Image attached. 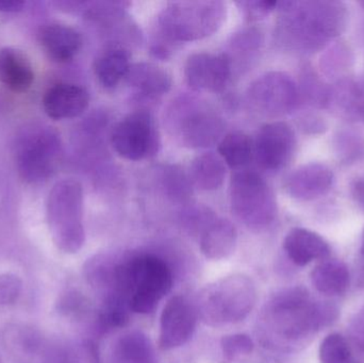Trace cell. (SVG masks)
Wrapping results in <instances>:
<instances>
[{
  "label": "cell",
  "instance_id": "obj_1",
  "mask_svg": "<svg viewBox=\"0 0 364 363\" xmlns=\"http://www.w3.org/2000/svg\"><path fill=\"white\" fill-rule=\"evenodd\" d=\"M278 6V42L296 53L321 50L348 25V9L340 1H287Z\"/></svg>",
  "mask_w": 364,
  "mask_h": 363
},
{
  "label": "cell",
  "instance_id": "obj_2",
  "mask_svg": "<svg viewBox=\"0 0 364 363\" xmlns=\"http://www.w3.org/2000/svg\"><path fill=\"white\" fill-rule=\"evenodd\" d=\"M331 309L312 300L307 290H284L271 298L261 318L267 338L297 341L318 330L331 319Z\"/></svg>",
  "mask_w": 364,
  "mask_h": 363
},
{
  "label": "cell",
  "instance_id": "obj_3",
  "mask_svg": "<svg viewBox=\"0 0 364 363\" xmlns=\"http://www.w3.org/2000/svg\"><path fill=\"white\" fill-rule=\"evenodd\" d=\"M121 281L130 311L149 315L170 293L174 274L164 258L141 253L122 258Z\"/></svg>",
  "mask_w": 364,
  "mask_h": 363
},
{
  "label": "cell",
  "instance_id": "obj_4",
  "mask_svg": "<svg viewBox=\"0 0 364 363\" xmlns=\"http://www.w3.org/2000/svg\"><path fill=\"white\" fill-rule=\"evenodd\" d=\"M257 289L247 275L232 274L205 286L197 298L199 319L211 327L240 323L254 310Z\"/></svg>",
  "mask_w": 364,
  "mask_h": 363
},
{
  "label": "cell",
  "instance_id": "obj_5",
  "mask_svg": "<svg viewBox=\"0 0 364 363\" xmlns=\"http://www.w3.org/2000/svg\"><path fill=\"white\" fill-rule=\"evenodd\" d=\"M46 219L53 244L65 254H76L85 242L83 189L76 179L58 181L49 192Z\"/></svg>",
  "mask_w": 364,
  "mask_h": 363
},
{
  "label": "cell",
  "instance_id": "obj_6",
  "mask_svg": "<svg viewBox=\"0 0 364 363\" xmlns=\"http://www.w3.org/2000/svg\"><path fill=\"white\" fill-rule=\"evenodd\" d=\"M226 14L222 1L170 2L160 13L158 25L170 42H193L215 33Z\"/></svg>",
  "mask_w": 364,
  "mask_h": 363
},
{
  "label": "cell",
  "instance_id": "obj_7",
  "mask_svg": "<svg viewBox=\"0 0 364 363\" xmlns=\"http://www.w3.org/2000/svg\"><path fill=\"white\" fill-rule=\"evenodd\" d=\"M231 210L237 220L252 230L265 229L277 217L273 190L258 173L240 170L230 183Z\"/></svg>",
  "mask_w": 364,
  "mask_h": 363
},
{
  "label": "cell",
  "instance_id": "obj_8",
  "mask_svg": "<svg viewBox=\"0 0 364 363\" xmlns=\"http://www.w3.org/2000/svg\"><path fill=\"white\" fill-rule=\"evenodd\" d=\"M61 157V141L53 130L43 127L31 130L17 146L19 176L28 183H44L55 174Z\"/></svg>",
  "mask_w": 364,
  "mask_h": 363
},
{
  "label": "cell",
  "instance_id": "obj_9",
  "mask_svg": "<svg viewBox=\"0 0 364 363\" xmlns=\"http://www.w3.org/2000/svg\"><path fill=\"white\" fill-rule=\"evenodd\" d=\"M168 119L177 138L188 148L211 146L224 131V123L213 110L186 98L175 102Z\"/></svg>",
  "mask_w": 364,
  "mask_h": 363
},
{
  "label": "cell",
  "instance_id": "obj_10",
  "mask_svg": "<svg viewBox=\"0 0 364 363\" xmlns=\"http://www.w3.org/2000/svg\"><path fill=\"white\" fill-rule=\"evenodd\" d=\"M2 341L13 363H70V345L30 326H9Z\"/></svg>",
  "mask_w": 364,
  "mask_h": 363
},
{
  "label": "cell",
  "instance_id": "obj_11",
  "mask_svg": "<svg viewBox=\"0 0 364 363\" xmlns=\"http://www.w3.org/2000/svg\"><path fill=\"white\" fill-rule=\"evenodd\" d=\"M248 102L255 110L269 117L289 114L299 106V87L290 75L271 72L259 77L250 85Z\"/></svg>",
  "mask_w": 364,
  "mask_h": 363
},
{
  "label": "cell",
  "instance_id": "obj_12",
  "mask_svg": "<svg viewBox=\"0 0 364 363\" xmlns=\"http://www.w3.org/2000/svg\"><path fill=\"white\" fill-rule=\"evenodd\" d=\"M111 143L124 159L139 161L151 157L159 146V136L151 113L136 111L113 128Z\"/></svg>",
  "mask_w": 364,
  "mask_h": 363
},
{
  "label": "cell",
  "instance_id": "obj_13",
  "mask_svg": "<svg viewBox=\"0 0 364 363\" xmlns=\"http://www.w3.org/2000/svg\"><path fill=\"white\" fill-rule=\"evenodd\" d=\"M296 147L294 130L284 121L265 124L257 132L254 157L261 168L279 170L292 159Z\"/></svg>",
  "mask_w": 364,
  "mask_h": 363
},
{
  "label": "cell",
  "instance_id": "obj_14",
  "mask_svg": "<svg viewBox=\"0 0 364 363\" xmlns=\"http://www.w3.org/2000/svg\"><path fill=\"white\" fill-rule=\"evenodd\" d=\"M198 318L196 306L186 296L171 298L160 317V349L172 351L188 343L196 330Z\"/></svg>",
  "mask_w": 364,
  "mask_h": 363
},
{
  "label": "cell",
  "instance_id": "obj_15",
  "mask_svg": "<svg viewBox=\"0 0 364 363\" xmlns=\"http://www.w3.org/2000/svg\"><path fill=\"white\" fill-rule=\"evenodd\" d=\"M231 70V59L226 53H198L188 57L184 76L194 91L216 93L226 87Z\"/></svg>",
  "mask_w": 364,
  "mask_h": 363
},
{
  "label": "cell",
  "instance_id": "obj_16",
  "mask_svg": "<svg viewBox=\"0 0 364 363\" xmlns=\"http://www.w3.org/2000/svg\"><path fill=\"white\" fill-rule=\"evenodd\" d=\"M333 173L324 164L308 163L291 172L284 179V189L297 200H314L328 193Z\"/></svg>",
  "mask_w": 364,
  "mask_h": 363
},
{
  "label": "cell",
  "instance_id": "obj_17",
  "mask_svg": "<svg viewBox=\"0 0 364 363\" xmlns=\"http://www.w3.org/2000/svg\"><path fill=\"white\" fill-rule=\"evenodd\" d=\"M87 90L74 83H57L47 90L43 97V109L55 121L80 117L89 107Z\"/></svg>",
  "mask_w": 364,
  "mask_h": 363
},
{
  "label": "cell",
  "instance_id": "obj_18",
  "mask_svg": "<svg viewBox=\"0 0 364 363\" xmlns=\"http://www.w3.org/2000/svg\"><path fill=\"white\" fill-rule=\"evenodd\" d=\"M41 46L50 59L59 63L72 61L82 46L80 33L64 23H49L41 29Z\"/></svg>",
  "mask_w": 364,
  "mask_h": 363
},
{
  "label": "cell",
  "instance_id": "obj_19",
  "mask_svg": "<svg viewBox=\"0 0 364 363\" xmlns=\"http://www.w3.org/2000/svg\"><path fill=\"white\" fill-rule=\"evenodd\" d=\"M284 249L293 264L305 266L316 260H326L331 255L328 243L316 232L293 228L287 234Z\"/></svg>",
  "mask_w": 364,
  "mask_h": 363
},
{
  "label": "cell",
  "instance_id": "obj_20",
  "mask_svg": "<svg viewBox=\"0 0 364 363\" xmlns=\"http://www.w3.org/2000/svg\"><path fill=\"white\" fill-rule=\"evenodd\" d=\"M34 70L29 57L21 49L0 48V83L15 93L27 92L33 85Z\"/></svg>",
  "mask_w": 364,
  "mask_h": 363
},
{
  "label": "cell",
  "instance_id": "obj_21",
  "mask_svg": "<svg viewBox=\"0 0 364 363\" xmlns=\"http://www.w3.org/2000/svg\"><path fill=\"white\" fill-rule=\"evenodd\" d=\"M237 232L229 220L214 217L199 234L201 253L210 260H223L235 253Z\"/></svg>",
  "mask_w": 364,
  "mask_h": 363
},
{
  "label": "cell",
  "instance_id": "obj_22",
  "mask_svg": "<svg viewBox=\"0 0 364 363\" xmlns=\"http://www.w3.org/2000/svg\"><path fill=\"white\" fill-rule=\"evenodd\" d=\"M125 80L129 87L147 98L161 97L172 87L171 75L153 63L134 64Z\"/></svg>",
  "mask_w": 364,
  "mask_h": 363
},
{
  "label": "cell",
  "instance_id": "obj_23",
  "mask_svg": "<svg viewBox=\"0 0 364 363\" xmlns=\"http://www.w3.org/2000/svg\"><path fill=\"white\" fill-rule=\"evenodd\" d=\"M130 53L119 45H112L105 49L96 58L94 72L98 82L106 89H114L125 80L129 72Z\"/></svg>",
  "mask_w": 364,
  "mask_h": 363
},
{
  "label": "cell",
  "instance_id": "obj_24",
  "mask_svg": "<svg viewBox=\"0 0 364 363\" xmlns=\"http://www.w3.org/2000/svg\"><path fill=\"white\" fill-rule=\"evenodd\" d=\"M110 363H158L157 354L146 335L132 330L113 343Z\"/></svg>",
  "mask_w": 364,
  "mask_h": 363
},
{
  "label": "cell",
  "instance_id": "obj_25",
  "mask_svg": "<svg viewBox=\"0 0 364 363\" xmlns=\"http://www.w3.org/2000/svg\"><path fill=\"white\" fill-rule=\"evenodd\" d=\"M350 271L339 260H324L311 273V283L316 291L324 296L346 293L350 287Z\"/></svg>",
  "mask_w": 364,
  "mask_h": 363
},
{
  "label": "cell",
  "instance_id": "obj_26",
  "mask_svg": "<svg viewBox=\"0 0 364 363\" xmlns=\"http://www.w3.org/2000/svg\"><path fill=\"white\" fill-rule=\"evenodd\" d=\"M226 178V166L222 158L214 153H203L193 160L190 179L198 189L215 191L220 189Z\"/></svg>",
  "mask_w": 364,
  "mask_h": 363
},
{
  "label": "cell",
  "instance_id": "obj_27",
  "mask_svg": "<svg viewBox=\"0 0 364 363\" xmlns=\"http://www.w3.org/2000/svg\"><path fill=\"white\" fill-rule=\"evenodd\" d=\"M218 153L227 166L240 170L254 158V141L244 132H230L220 140Z\"/></svg>",
  "mask_w": 364,
  "mask_h": 363
},
{
  "label": "cell",
  "instance_id": "obj_28",
  "mask_svg": "<svg viewBox=\"0 0 364 363\" xmlns=\"http://www.w3.org/2000/svg\"><path fill=\"white\" fill-rule=\"evenodd\" d=\"M336 100L342 111L358 121L364 123V83L348 81L336 91Z\"/></svg>",
  "mask_w": 364,
  "mask_h": 363
},
{
  "label": "cell",
  "instance_id": "obj_29",
  "mask_svg": "<svg viewBox=\"0 0 364 363\" xmlns=\"http://www.w3.org/2000/svg\"><path fill=\"white\" fill-rule=\"evenodd\" d=\"M321 363H358L348 340L340 334H331L321 343Z\"/></svg>",
  "mask_w": 364,
  "mask_h": 363
},
{
  "label": "cell",
  "instance_id": "obj_30",
  "mask_svg": "<svg viewBox=\"0 0 364 363\" xmlns=\"http://www.w3.org/2000/svg\"><path fill=\"white\" fill-rule=\"evenodd\" d=\"M254 349V341L245 334L228 335L220 340L223 363H233L247 357Z\"/></svg>",
  "mask_w": 364,
  "mask_h": 363
},
{
  "label": "cell",
  "instance_id": "obj_31",
  "mask_svg": "<svg viewBox=\"0 0 364 363\" xmlns=\"http://www.w3.org/2000/svg\"><path fill=\"white\" fill-rule=\"evenodd\" d=\"M162 183L166 193L174 200H183L190 195L188 178L178 168H164Z\"/></svg>",
  "mask_w": 364,
  "mask_h": 363
},
{
  "label": "cell",
  "instance_id": "obj_32",
  "mask_svg": "<svg viewBox=\"0 0 364 363\" xmlns=\"http://www.w3.org/2000/svg\"><path fill=\"white\" fill-rule=\"evenodd\" d=\"M59 308L68 317L81 319L91 311L90 302L85 296L77 291H68L62 296Z\"/></svg>",
  "mask_w": 364,
  "mask_h": 363
},
{
  "label": "cell",
  "instance_id": "obj_33",
  "mask_svg": "<svg viewBox=\"0 0 364 363\" xmlns=\"http://www.w3.org/2000/svg\"><path fill=\"white\" fill-rule=\"evenodd\" d=\"M70 363H102L100 350L92 340L70 345Z\"/></svg>",
  "mask_w": 364,
  "mask_h": 363
},
{
  "label": "cell",
  "instance_id": "obj_34",
  "mask_svg": "<svg viewBox=\"0 0 364 363\" xmlns=\"http://www.w3.org/2000/svg\"><path fill=\"white\" fill-rule=\"evenodd\" d=\"M21 278L11 273L0 275V306H9L18 300L21 293Z\"/></svg>",
  "mask_w": 364,
  "mask_h": 363
},
{
  "label": "cell",
  "instance_id": "obj_35",
  "mask_svg": "<svg viewBox=\"0 0 364 363\" xmlns=\"http://www.w3.org/2000/svg\"><path fill=\"white\" fill-rule=\"evenodd\" d=\"M237 6L243 11L246 18L250 21H259L269 15L276 6L278 2L275 1H241L237 2Z\"/></svg>",
  "mask_w": 364,
  "mask_h": 363
},
{
  "label": "cell",
  "instance_id": "obj_36",
  "mask_svg": "<svg viewBox=\"0 0 364 363\" xmlns=\"http://www.w3.org/2000/svg\"><path fill=\"white\" fill-rule=\"evenodd\" d=\"M350 330L355 342L364 351V308L353 320Z\"/></svg>",
  "mask_w": 364,
  "mask_h": 363
},
{
  "label": "cell",
  "instance_id": "obj_37",
  "mask_svg": "<svg viewBox=\"0 0 364 363\" xmlns=\"http://www.w3.org/2000/svg\"><path fill=\"white\" fill-rule=\"evenodd\" d=\"M352 195L359 208L364 211V178L355 181L352 187Z\"/></svg>",
  "mask_w": 364,
  "mask_h": 363
},
{
  "label": "cell",
  "instance_id": "obj_38",
  "mask_svg": "<svg viewBox=\"0 0 364 363\" xmlns=\"http://www.w3.org/2000/svg\"><path fill=\"white\" fill-rule=\"evenodd\" d=\"M25 6L23 1H0V12L16 13L23 10Z\"/></svg>",
  "mask_w": 364,
  "mask_h": 363
},
{
  "label": "cell",
  "instance_id": "obj_39",
  "mask_svg": "<svg viewBox=\"0 0 364 363\" xmlns=\"http://www.w3.org/2000/svg\"><path fill=\"white\" fill-rule=\"evenodd\" d=\"M361 253L364 256V230L363 234V240H361Z\"/></svg>",
  "mask_w": 364,
  "mask_h": 363
}]
</instances>
